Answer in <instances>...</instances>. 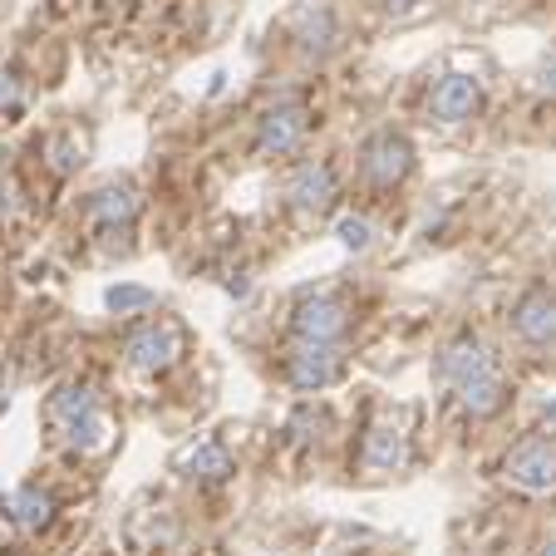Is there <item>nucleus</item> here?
Returning a JSON list of instances; mask_svg holds the SVG:
<instances>
[{
  "label": "nucleus",
  "instance_id": "nucleus-12",
  "mask_svg": "<svg viewBox=\"0 0 556 556\" xmlns=\"http://www.w3.org/2000/svg\"><path fill=\"white\" fill-rule=\"evenodd\" d=\"M488 369H497V359H493V350H488L478 336L448 340V345H443V355H439V379H443L448 389L468 384V379L488 375Z\"/></svg>",
  "mask_w": 556,
  "mask_h": 556
},
{
  "label": "nucleus",
  "instance_id": "nucleus-5",
  "mask_svg": "<svg viewBox=\"0 0 556 556\" xmlns=\"http://www.w3.org/2000/svg\"><path fill=\"white\" fill-rule=\"evenodd\" d=\"M340 375H345V355H340V345L301 340V345L286 355V379H291L301 394H320V389H330Z\"/></svg>",
  "mask_w": 556,
  "mask_h": 556
},
{
  "label": "nucleus",
  "instance_id": "nucleus-9",
  "mask_svg": "<svg viewBox=\"0 0 556 556\" xmlns=\"http://www.w3.org/2000/svg\"><path fill=\"white\" fill-rule=\"evenodd\" d=\"M513 336L532 350L556 345V295L552 291H527L513 305Z\"/></svg>",
  "mask_w": 556,
  "mask_h": 556
},
{
  "label": "nucleus",
  "instance_id": "nucleus-7",
  "mask_svg": "<svg viewBox=\"0 0 556 556\" xmlns=\"http://www.w3.org/2000/svg\"><path fill=\"white\" fill-rule=\"evenodd\" d=\"M340 198V182H336V168L330 163H301L286 182V202H291L301 217H326Z\"/></svg>",
  "mask_w": 556,
  "mask_h": 556
},
{
  "label": "nucleus",
  "instance_id": "nucleus-15",
  "mask_svg": "<svg viewBox=\"0 0 556 556\" xmlns=\"http://www.w3.org/2000/svg\"><path fill=\"white\" fill-rule=\"evenodd\" d=\"M458 404H463V414H468V419H493V414L507 404L503 375H497V369H488V375H478V379H468V384H458Z\"/></svg>",
  "mask_w": 556,
  "mask_h": 556
},
{
  "label": "nucleus",
  "instance_id": "nucleus-23",
  "mask_svg": "<svg viewBox=\"0 0 556 556\" xmlns=\"http://www.w3.org/2000/svg\"><path fill=\"white\" fill-rule=\"evenodd\" d=\"M404 5H409V0H384V11H404Z\"/></svg>",
  "mask_w": 556,
  "mask_h": 556
},
{
  "label": "nucleus",
  "instance_id": "nucleus-8",
  "mask_svg": "<svg viewBox=\"0 0 556 556\" xmlns=\"http://www.w3.org/2000/svg\"><path fill=\"white\" fill-rule=\"evenodd\" d=\"M305 128H311V114H305L301 104H276L262 114V124H256V153L262 157H291L295 148L305 143Z\"/></svg>",
  "mask_w": 556,
  "mask_h": 556
},
{
  "label": "nucleus",
  "instance_id": "nucleus-2",
  "mask_svg": "<svg viewBox=\"0 0 556 556\" xmlns=\"http://www.w3.org/2000/svg\"><path fill=\"white\" fill-rule=\"evenodd\" d=\"M409 173H414V143L404 134L379 128V134L365 138V148H359V178H365L369 188L389 192V188H400Z\"/></svg>",
  "mask_w": 556,
  "mask_h": 556
},
{
  "label": "nucleus",
  "instance_id": "nucleus-1",
  "mask_svg": "<svg viewBox=\"0 0 556 556\" xmlns=\"http://www.w3.org/2000/svg\"><path fill=\"white\" fill-rule=\"evenodd\" d=\"M50 429L60 433L70 448L89 453L104 448V414H99V394L89 384H64L60 394L50 400Z\"/></svg>",
  "mask_w": 556,
  "mask_h": 556
},
{
  "label": "nucleus",
  "instance_id": "nucleus-11",
  "mask_svg": "<svg viewBox=\"0 0 556 556\" xmlns=\"http://www.w3.org/2000/svg\"><path fill=\"white\" fill-rule=\"evenodd\" d=\"M359 458H365L369 472H400L409 463V433H404L400 419H375L359 443Z\"/></svg>",
  "mask_w": 556,
  "mask_h": 556
},
{
  "label": "nucleus",
  "instance_id": "nucleus-20",
  "mask_svg": "<svg viewBox=\"0 0 556 556\" xmlns=\"http://www.w3.org/2000/svg\"><path fill=\"white\" fill-rule=\"evenodd\" d=\"M21 109H25L21 74H0V114H21Z\"/></svg>",
  "mask_w": 556,
  "mask_h": 556
},
{
  "label": "nucleus",
  "instance_id": "nucleus-13",
  "mask_svg": "<svg viewBox=\"0 0 556 556\" xmlns=\"http://www.w3.org/2000/svg\"><path fill=\"white\" fill-rule=\"evenodd\" d=\"M478 104H483V85H478L472 74H448L429 94V118H439V124H463V118L478 114Z\"/></svg>",
  "mask_w": 556,
  "mask_h": 556
},
{
  "label": "nucleus",
  "instance_id": "nucleus-16",
  "mask_svg": "<svg viewBox=\"0 0 556 556\" xmlns=\"http://www.w3.org/2000/svg\"><path fill=\"white\" fill-rule=\"evenodd\" d=\"M182 472L202 488H217V483H227L237 468H231V453L222 448V443H202V448H192L188 458H182Z\"/></svg>",
  "mask_w": 556,
  "mask_h": 556
},
{
  "label": "nucleus",
  "instance_id": "nucleus-19",
  "mask_svg": "<svg viewBox=\"0 0 556 556\" xmlns=\"http://www.w3.org/2000/svg\"><path fill=\"white\" fill-rule=\"evenodd\" d=\"M336 237L350 247V252H365V247L375 242V222H369V217H340Z\"/></svg>",
  "mask_w": 556,
  "mask_h": 556
},
{
  "label": "nucleus",
  "instance_id": "nucleus-21",
  "mask_svg": "<svg viewBox=\"0 0 556 556\" xmlns=\"http://www.w3.org/2000/svg\"><path fill=\"white\" fill-rule=\"evenodd\" d=\"M50 168L60 173V178L79 168V148H74V138H54V143H50Z\"/></svg>",
  "mask_w": 556,
  "mask_h": 556
},
{
  "label": "nucleus",
  "instance_id": "nucleus-17",
  "mask_svg": "<svg viewBox=\"0 0 556 556\" xmlns=\"http://www.w3.org/2000/svg\"><path fill=\"white\" fill-rule=\"evenodd\" d=\"M11 517L21 532H45V527L54 522V497L45 493V488H21L11 503Z\"/></svg>",
  "mask_w": 556,
  "mask_h": 556
},
{
  "label": "nucleus",
  "instance_id": "nucleus-14",
  "mask_svg": "<svg viewBox=\"0 0 556 556\" xmlns=\"http://www.w3.org/2000/svg\"><path fill=\"white\" fill-rule=\"evenodd\" d=\"M291 40L301 54H311V60H320V54H330L340 45V21L330 5H305L301 15L291 21Z\"/></svg>",
  "mask_w": 556,
  "mask_h": 556
},
{
  "label": "nucleus",
  "instance_id": "nucleus-10",
  "mask_svg": "<svg viewBox=\"0 0 556 556\" xmlns=\"http://www.w3.org/2000/svg\"><path fill=\"white\" fill-rule=\"evenodd\" d=\"M85 222L99 237H124L138 222V192L134 188H99L94 198L85 202Z\"/></svg>",
  "mask_w": 556,
  "mask_h": 556
},
{
  "label": "nucleus",
  "instance_id": "nucleus-25",
  "mask_svg": "<svg viewBox=\"0 0 556 556\" xmlns=\"http://www.w3.org/2000/svg\"><path fill=\"white\" fill-rule=\"evenodd\" d=\"M542 556H556V542H546V546H542Z\"/></svg>",
  "mask_w": 556,
  "mask_h": 556
},
{
  "label": "nucleus",
  "instance_id": "nucleus-3",
  "mask_svg": "<svg viewBox=\"0 0 556 556\" xmlns=\"http://www.w3.org/2000/svg\"><path fill=\"white\" fill-rule=\"evenodd\" d=\"M503 478L522 493H556V443L552 439H522L503 458Z\"/></svg>",
  "mask_w": 556,
  "mask_h": 556
},
{
  "label": "nucleus",
  "instance_id": "nucleus-18",
  "mask_svg": "<svg viewBox=\"0 0 556 556\" xmlns=\"http://www.w3.org/2000/svg\"><path fill=\"white\" fill-rule=\"evenodd\" d=\"M104 301H109V311L134 315V311H148V305H153V291H148V286H114Z\"/></svg>",
  "mask_w": 556,
  "mask_h": 556
},
{
  "label": "nucleus",
  "instance_id": "nucleus-24",
  "mask_svg": "<svg viewBox=\"0 0 556 556\" xmlns=\"http://www.w3.org/2000/svg\"><path fill=\"white\" fill-rule=\"evenodd\" d=\"M0 409H5V375H0Z\"/></svg>",
  "mask_w": 556,
  "mask_h": 556
},
{
  "label": "nucleus",
  "instance_id": "nucleus-4",
  "mask_svg": "<svg viewBox=\"0 0 556 556\" xmlns=\"http://www.w3.org/2000/svg\"><path fill=\"white\" fill-rule=\"evenodd\" d=\"M295 340H315V345H340L350 336V305L340 295H305L291 315Z\"/></svg>",
  "mask_w": 556,
  "mask_h": 556
},
{
  "label": "nucleus",
  "instance_id": "nucleus-22",
  "mask_svg": "<svg viewBox=\"0 0 556 556\" xmlns=\"http://www.w3.org/2000/svg\"><path fill=\"white\" fill-rule=\"evenodd\" d=\"M532 89H536L542 99H556V60H552V64H542V74L532 79Z\"/></svg>",
  "mask_w": 556,
  "mask_h": 556
},
{
  "label": "nucleus",
  "instance_id": "nucleus-6",
  "mask_svg": "<svg viewBox=\"0 0 556 556\" xmlns=\"http://www.w3.org/2000/svg\"><path fill=\"white\" fill-rule=\"evenodd\" d=\"M178 355H182L178 326H138V330H128V340H124V359L138 375H163V369L178 365Z\"/></svg>",
  "mask_w": 556,
  "mask_h": 556
}]
</instances>
